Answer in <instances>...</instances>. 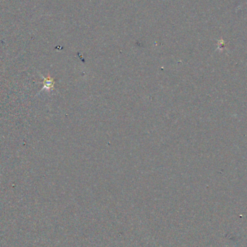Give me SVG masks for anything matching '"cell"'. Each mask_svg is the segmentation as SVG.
Returning <instances> with one entry per match:
<instances>
[{
  "label": "cell",
  "mask_w": 247,
  "mask_h": 247,
  "mask_svg": "<svg viewBox=\"0 0 247 247\" xmlns=\"http://www.w3.org/2000/svg\"><path fill=\"white\" fill-rule=\"evenodd\" d=\"M44 87L43 88H46V90H53L54 85V81L53 78L51 77H48L46 78H44Z\"/></svg>",
  "instance_id": "1"
}]
</instances>
